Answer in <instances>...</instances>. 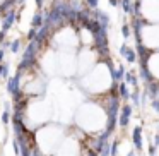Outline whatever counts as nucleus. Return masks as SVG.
I'll list each match as a JSON object with an SVG mask.
<instances>
[{"label":"nucleus","mask_w":159,"mask_h":156,"mask_svg":"<svg viewBox=\"0 0 159 156\" xmlns=\"http://www.w3.org/2000/svg\"><path fill=\"white\" fill-rule=\"evenodd\" d=\"M132 113H134V110H132L130 105H123V106H120V111H118V125H120L121 129L128 127L130 118H132Z\"/></svg>","instance_id":"obj_1"},{"label":"nucleus","mask_w":159,"mask_h":156,"mask_svg":"<svg viewBox=\"0 0 159 156\" xmlns=\"http://www.w3.org/2000/svg\"><path fill=\"white\" fill-rule=\"evenodd\" d=\"M132 142H134L137 151H142V149H144V139H142V127L140 125H137V127L134 129V132H132Z\"/></svg>","instance_id":"obj_2"},{"label":"nucleus","mask_w":159,"mask_h":156,"mask_svg":"<svg viewBox=\"0 0 159 156\" xmlns=\"http://www.w3.org/2000/svg\"><path fill=\"white\" fill-rule=\"evenodd\" d=\"M120 53L121 55L125 57V59H127V62H135V59H137V53H135V50H132L130 46H127V45H123L120 48Z\"/></svg>","instance_id":"obj_3"},{"label":"nucleus","mask_w":159,"mask_h":156,"mask_svg":"<svg viewBox=\"0 0 159 156\" xmlns=\"http://www.w3.org/2000/svg\"><path fill=\"white\" fill-rule=\"evenodd\" d=\"M118 98L120 100H128L130 98V91H128V87H127V83H120L118 84Z\"/></svg>","instance_id":"obj_4"},{"label":"nucleus","mask_w":159,"mask_h":156,"mask_svg":"<svg viewBox=\"0 0 159 156\" xmlns=\"http://www.w3.org/2000/svg\"><path fill=\"white\" fill-rule=\"evenodd\" d=\"M31 24H33V28H34V29L45 24V16L41 14V11H38V12L34 14V17H33V22H31Z\"/></svg>","instance_id":"obj_5"},{"label":"nucleus","mask_w":159,"mask_h":156,"mask_svg":"<svg viewBox=\"0 0 159 156\" xmlns=\"http://www.w3.org/2000/svg\"><path fill=\"white\" fill-rule=\"evenodd\" d=\"M125 76H127L125 79H127V83H128V84H132V86H135V87H137L139 79H137V76H135V72H127Z\"/></svg>","instance_id":"obj_6"},{"label":"nucleus","mask_w":159,"mask_h":156,"mask_svg":"<svg viewBox=\"0 0 159 156\" xmlns=\"http://www.w3.org/2000/svg\"><path fill=\"white\" fill-rule=\"evenodd\" d=\"M7 77H9V65L0 64V79H7Z\"/></svg>","instance_id":"obj_7"},{"label":"nucleus","mask_w":159,"mask_h":156,"mask_svg":"<svg viewBox=\"0 0 159 156\" xmlns=\"http://www.w3.org/2000/svg\"><path fill=\"white\" fill-rule=\"evenodd\" d=\"M19 46H21V40H14L11 43V52L12 53H17L19 52Z\"/></svg>","instance_id":"obj_8"},{"label":"nucleus","mask_w":159,"mask_h":156,"mask_svg":"<svg viewBox=\"0 0 159 156\" xmlns=\"http://www.w3.org/2000/svg\"><path fill=\"white\" fill-rule=\"evenodd\" d=\"M0 120H2V124H9V122H11V111L4 110V113H2V118H0Z\"/></svg>","instance_id":"obj_9"},{"label":"nucleus","mask_w":159,"mask_h":156,"mask_svg":"<svg viewBox=\"0 0 159 156\" xmlns=\"http://www.w3.org/2000/svg\"><path fill=\"white\" fill-rule=\"evenodd\" d=\"M86 4H87V7H89V11H96L98 9V0H86Z\"/></svg>","instance_id":"obj_10"},{"label":"nucleus","mask_w":159,"mask_h":156,"mask_svg":"<svg viewBox=\"0 0 159 156\" xmlns=\"http://www.w3.org/2000/svg\"><path fill=\"white\" fill-rule=\"evenodd\" d=\"M12 149H14V154L16 156H21V149H19V142L16 139H12Z\"/></svg>","instance_id":"obj_11"},{"label":"nucleus","mask_w":159,"mask_h":156,"mask_svg":"<svg viewBox=\"0 0 159 156\" xmlns=\"http://www.w3.org/2000/svg\"><path fill=\"white\" fill-rule=\"evenodd\" d=\"M121 35H123V38H128V36H130V26L128 24H125L123 28H121Z\"/></svg>","instance_id":"obj_12"},{"label":"nucleus","mask_w":159,"mask_h":156,"mask_svg":"<svg viewBox=\"0 0 159 156\" xmlns=\"http://www.w3.org/2000/svg\"><path fill=\"white\" fill-rule=\"evenodd\" d=\"M149 156H156V153H157V148H156L154 144H149V149H147Z\"/></svg>","instance_id":"obj_13"},{"label":"nucleus","mask_w":159,"mask_h":156,"mask_svg":"<svg viewBox=\"0 0 159 156\" xmlns=\"http://www.w3.org/2000/svg\"><path fill=\"white\" fill-rule=\"evenodd\" d=\"M4 55H5V52L0 48V64H4Z\"/></svg>","instance_id":"obj_14"},{"label":"nucleus","mask_w":159,"mask_h":156,"mask_svg":"<svg viewBox=\"0 0 159 156\" xmlns=\"http://www.w3.org/2000/svg\"><path fill=\"white\" fill-rule=\"evenodd\" d=\"M4 40H5V33H4V31H0V43L4 41Z\"/></svg>","instance_id":"obj_15"},{"label":"nucleus","mask_w":159,"mask_h":156,"mask_svg":"<svg viewBox=\"0 0 159 156\" xmlns=\"http://www.w3.org/2000/svg\"><path fill=\"white\" fill-rule=\"evenodd\" d=\"M36 5L39 7V5H41V0H36Z\"/></svg>","instance_id":"obj_16"}]
</instances>
